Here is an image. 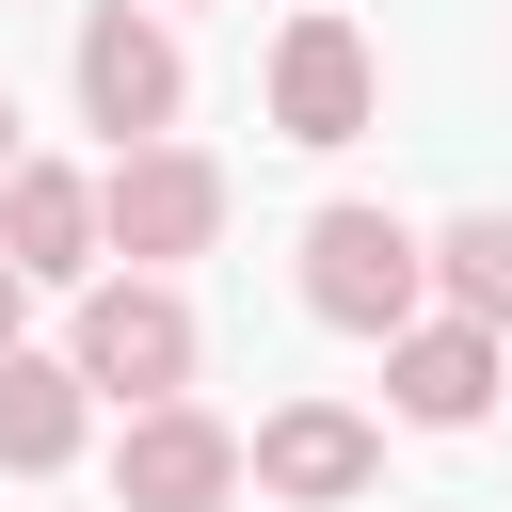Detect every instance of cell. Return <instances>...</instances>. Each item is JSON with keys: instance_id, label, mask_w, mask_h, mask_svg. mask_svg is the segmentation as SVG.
<instances>
[{"instance_id": "obj_1", "label": "cell", "mask_w": 512, "mask_h": 512, "mask_svg": "<svg viewBox=\"0 0 512 512\" xmlns=\"http://www.w3.org/2000/svg\"><path fill=\"white\" fill-rule=\"evenodd\" d=\"M304 320H336V336H400V320H432V224H400V208H368V192H336V208H304Z\"/></svg>"}, {"instance_id": "obj_2", "label": "cell", "mask_w": 512, "mask_h": 512, "mask_svg": "<svg viewBox=\"0 0 512 512\" xmlns=\"http://www.w3.org/2000/svg\"><path fill=\"white\" fill-rule=\"evenodd\" d=\"M64 368H80V400H112V416L192 400V368H208L192 288H176V272H96V288H80V320H64Z\"/></svg>"}, {"instance_id": "obj_3", "label": "cell", "mask_w": 512, "mask_h": 512, "mask_svg": "<svg viewBox=\"0 0 512 512\" xmlns=\"http://www.w3.org/2000/svg\"><path fill=\"white\" fill-rule=\"evenodd\" d=\"M64 80H80V128H112V144H176V112H192V48L160 0H80Z\"/></svg>"}, {"instance_id": "obj_4", "label": "cell", "mask_w": 512, "mask_h": 512, "mask_svg": "<svg viewBox=\"0 0 512 512\" xmlns=\"http://www.w3.org/2000/svg\"><path fill=\"white\" fill-rule=\"evenodd\" d=\"M256 96H272V144H304V160H336V144H368L384 128V48L336 16V0H304L288 32H272V64H256Z\"/></svg>"}, {"instance_id": "obj_5", "label": "cell", "mask_w": 512, "mask_h": 512, "mask_svg": "<svg viewBox=\"0 0 512 512\" xmlns=\"http://www.w3.org/2000/svg\"><path fill=\"white\" fill-rule=\"evenodd\" d=\"M224 240V160L208 144H112L96 160V256L112 272H176Z\"/></svg>"}, {"instance_id": "obj_6", "label": "cell", "mask_w": 512, "mask_h": 512, "mask_svg": "<svg viewBox=\"0 0 512 512\" xmlns=\"http://www.w3.org/2000/svg\"><path fill=\"white\" fill-rule=\"evenodd\" d=\"M384 480V416H352V400H272L256 432H240V496H288V512H352Z\"/></svg>"}, {"instance_id": "obj_7", "label": "cell", "mask_w": 512, "mask_h": 512, "mask_svg": "<svg viewBox=\"0 0 512 512\" xmlns=\"http://www.w3.org/2000/svg\"><path fill=\"white\" fill-rule=\"evenodd\" d=\"M112 512H240V432L208 400H144L112 432Z\"/></svg>"}, {"instance_id": "obj_8", "label": "cell", "mask_w": 512, "mask_h": 512, "mask_svg": "<svg viewBox=\"0 0 512 512\" xmlns=\"http://www.w3.org/2000/svg\"><path fill=\"white\" fill-rule=\"evenodd\" d=\"M496 384H512V352H496L480 320H448V304L384 336V416H400V432H480Z\"/></svg>"}, {"instance_id": "obj_9", "label": "cell", "mask_w": 512, "mask_h": 512, "mask_svg": "<svg viewBox=\"0 0 512 512\" xmlns=\"http://www.w3.org/2000/svg\"><path fill=\"white\" fill-rule=\"evenodd\" d=\"M0 256H16V288H96L112 256H96V176L80 160H16L0 176Z\"/></svg>"}, {"instance_id": "obj_10", "label": "cell", "mask_w": 512, "mask_h": 512, "mask_svg": "<svg viewBox=\"0 0 512 512\" xmlns=\"http://www.w3.org/2000/svg\"><path fill=\"white\" fill-rule=\"evenodd\" d=\"M80 448H96V400H80V368L16 336V352H0V480H64Z\"/></svg>"}, {"instance_id": "obj_11", "label": "cell", "mask_w": 512, "mask_h": 512, "mask_svg": "<svg viewBox=\"0 0 512 512\" xmlns=\"http://www.w3.org/2000/svg\"><path fill=\"white\" fill-rule=\"evenodd\" d=\"M432 304L512 352V208H448V224H432Z\"/></svg>"}, {"instance_id": "obj_12", "label": "cell", "mask_w": 512, "mask_h": 512, "mask_svg": "<svg viewBox=\"0 0 512 512\" xmlns=\"http://www.w3.org/2000/svg\"><path fill=\"white\" fill-rule=\"evenodd\" d=\"M16 336H32V288H16V256H0V352H16Z\"/></svg>"}, {"instance_id": "obj_13", "label": "cell", "mask_w": 512, "mask_h": 512, "mask_svg": "<svg viewBox=\"0 0 512 512\" xmlns=\"http://www.w3.org/2000/svg\"><path fill=\"white\" fill-rule=\"evenodd\" d=\"M16 160H32V144H16V96H0V176H16Z\"/></svg>"}, {"instance_id": "obj_14", "label": "cell", "mask_w": 512, "mask_h": 512, "mask_svg": "<svg viewBox=\"0 0 512 512\" xmlns=\"http://www.w3.org/2000/svg\"><path fill=\"white\" fill-rule=\"evenodd\" d=\"M160 16H192V0H160Z\"/></svg>"}]
</instances>
